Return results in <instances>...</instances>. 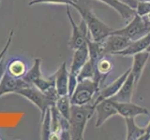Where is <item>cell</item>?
I'll return each instance as SVG.
<instances>
[{
	"label": "cell",
	"instance_id": "8992f818",
	"mask_svg": "<svg viewBox=\"0 0 150 140\" xmlns=\"http://www.w3.org/2000/svg\"><path fill=\"white\" fill-rule=\"evenodd\" d=\"M15 93L26 98L27 100L32 102L40 110L41 119L43 118L46 110L49 108L51 106L55 105V103L52 101L49 97L43 92H41L39 88H37L34 84H30L25 87L20 88L15 92Z\"/></svg>",
	"mask_w": 150,
	"mask_h": 140
},
{
	"label": "cell",
	"instance_id": "7402d4cb",
	"mask_svg": "<svg viewBox=\"0 0 150 140\" xmlns=\"http://www.w3.org/2000/svg\"><path fill=\"white\" fill-rule=\"evenodd\" d=\"M55 107L61 115L69 120L70 114V108H71L70 96L69 94L58 96L57 100L55 102Z\"/></svg>",
	"mask_w": 150,
	"mask_h": 140
},
{
	"label": "cell",
	"instance_id": "484cf974",
	"mask_svg": "<svg viewBox=\"0 0 150 140\" xmlns=\"http://www.w3.org/2000/svg\"><path fill=\"white\" fill-rule=\"evenodd\" d=\"M149 12H150V2L144 1V0H139L135 8V13L138 14L141 17H144L146 16Z\"/></svg>",
	"mask_w": 150,
	"mask_h": 140
},
{
	"label": "cell",
	"instance_id": "4fadbf2b",
	"mask_svg": "<svg viewBox=\"0 0 150 140\" xmlns=\"http://www.w3.org/2000/svg\"><path fill=\"white\" fill-rule=\"evenodd\" d=\"M136 85H137V84L135 83L134 77L130 72L129 74L128 78H127L126 80L124 81L123 85L121 86L120 90L117 92L116 94L111 97L110 99H112L115 102H120V103L130 102L134 93V91L136 89Z\"/></svg>",
	"mask_w": 150,
	"mask_h": 140
},
{
	"label": "cell",
	"instance_id": "5b68a950",
	"mask_svg": "<svg viewBox=\"0 0 150 140\" xmlns=\"http://www.w3.org/2000/svg\"><path fill=\"white\" fill-rule=\"evenodd\" d=\"M89 59V51H88V46L87 41L82 45L80 48L74 50L73 57L71 64H70V67L69 70V95L70 96L72 94L75 87H76L78 80L77 77L79 72L81 71L83 66L87 62Z\"/></svg>",
	"mask_w": 150,
	"mask_h": 140
},
{
	"label": "cell",
	"instance_id": "277c9868",
	"mask_svg": "<svg viewBox=\"0 0 150 140\" xmlns=\"http://www.w3.org/2000/svg\"><path fill=\"white\" fill-rule=\"evenodd\" d=\"M148 33H150V22L145 16L141 17L135 13V15L128 22V24L126 26L121 29H115L111 34L124 36L133 41L144 36Z\"/></svg>",
	"mask_w": 150,
	"mask_h": 140
},
{
	"label": "cell",
	"instance_id": "83f0119b",
	"mask_svg": "<svg viewBox=\"0 0 150 140\" xmlns=\"http://www.w3.org/2000/svg\"><path fill=\"white\" fill-rule=\"evenodd\" d=\"M118 1L121 2V3H123V4H125V5H127V6H129L131 8L135 9L139 0H118Z\"/></svg>",
	"mask_w": 150,
	"mask_h": 140
},
{
	"label": "cell",
	"instance_id": "8fae6325",
	"mask_svg": "<svg viewBox=\"0 0 150 140\" xmlns=\"http://www.w3.org/2000/svg\"><path fill=\"white\" fill-rule=\"evenodd\" d=\"M27 85L30 84L26 83L22 78H14L6 71L0 80V97L8 93H15V92L20 88Z\"/></svg>",
	"mask_w": 150,
	"mask_h": 140
},
{
	"label": "cell",
	"instance_id": "30bf717a",
	"mask_svg": "<svg viewBox=\"0 0 150 140\" xmlns=\"http://www.w3.org/2000/svg\"><path fill=\"white\" fill-rule=\"evenodd\" d=\"M129 73H130V68L128 69V70H126V71L122 74L120 77L117 78L115 80L112 81L111 84L107 85L103 89H100V90L98 91V93L96 94L95 98L93 99L92 104L95 106L97 103H98L100 101H101L103 99H108V98H111L115 94H116L117 92L120 90L121 86L123 85V83L126 80V78H128Z\"/></svg>",
	"mask_w": 150,
	"mask_h": 140
},
{
	"label": "cell",
	"instance_id": "d4e9b609",
	"mask_svg": "<svg viewBox=\"0 0 150 140\" xmlns=\"http://www.w3.org/2000/svg\"><path fill=\"white\" fill-rule=\"evenodd\" d=\"M78 0H32L28 5L33 6L36 4H60L65 5V6H70L72 7L74 3H77Z\"/></svg>",
	"mask_w": 150,
	"mask_h": 140
},
{
	"label": "cell",
	"instance_id": "d6a6232c",
	"mask_svg": "<svg viewBox=\"0 0 150 140\" xmlns=\"http://www.w3.org/2000/svg\"><path fill=\"white\" fill-rule=\"evenodd\" d=\"M0 2H1V0H0Z\"/></svg>",
	"mask_w": 150,
	"mask_h": 140
},
{
	"label": "cell",
	"instance_id": "7a4b0ae2",
	"mask_svg": "<svg viewBox=\"0 0 150 140\" xmlns=\"http://www.w3.org/2000/svg\"><path fill=\"white\" fill-rule=\"evenodd\" d=\"M72 7L74 8H76V10L81 15L82 19L86 22L88 28V32L90 34L93 41L95 42L103 41L115 30L114 28L110 27L105 22H103L100 19H98L96 14L90 8H86L80 6L79 2L74 3Z\"/></svg>",
	"mask_w": 150,
	"mask_h": 140
},
{
	"label": "cell",
	"instance_id": "2e32d148",
	"mask_svg": "<svg viewBox=\"0 0 150 140\" xmlns=\"http://www.w3.org/2000/svg\"><path fill=\"white\" fill-rule=\"evenodd\" d=\"M150 45V33L139 39L131 41V43L123 50L119 51L118 55L121 56H133L136 53L146 50L147 47Z\"/></svg>",
	"mask_w": 150,
	"mask_h": 140
},
{
	"label": "cell",
	"instance_id": "e0dca14e",
	"mask_svg": "<svg viewBox=\"0 0 150 140\" xmlns=\"http://www.w3.org/2000/svg\"><path fill=\"white\" fill-rule=\"evenodd\" d=\"M98 1L104 3L108 5L110 8H114L119 14L120 17L126 22H129V20H131L132 17L135 15V9L119 2L118 0H98Z\"/></svg>",
	"mask_w": 150,
	"mask_h": 140
},
{
	"label": "cell",
	"instance_id": "44dd1931",
	"mask_svg": "<svg viewBox=\"0 0 150 140\" xmlns=\"http://www.w3.org/2000/svg\"><path fill=\"white\" fill-rule=\"evenodd\" d=\"M114 64H112V62L108 58V55H103L102 57L98 61L96 68H97V72L98 74V76L100 78V86L101 84L104 81V79L106 78V76L109 74Z\"/></svg>",
	"mask_w": 150,
	"mask_h": 140
},
{
	"label": "cell",
	"instance_id": "52a82bcc",
	"mask_svg": "<svg viewBox=\"0 0 150 140\" xmlns=\"http://www.w3.org/2000/svg\"><path fill=\"white\" fill-rule=\"evenodd\" d=\"M66 13H67L69 22L71 24V35H70V38L69 40L68 45L70 49L75 50L87 41L89 34L88 28L86 22L83 19H81V21H80L78 24L75 22L72 14L70 12L69 6H66Z\"/></svg>",
	"mask_w": 150,
	"mask_h": 140
},
{
	"label": "cell",
	"instance_id": "ffe728a7",
	"mask_svg": "<svg viewBox=\"0 0 150 140\" xmlns=\"http://www.w3.org/2000/svg\"><path fill=\"white\" fill-rule=\"evenodd\" d=\"M40 65H41V59L35 58L34 64H33L31 68L27 69L26 73L23 75V77L22 78L28 84H34V82L37 80V79L42 76L41 70H40Z\"/></svg>",
	"mask_w": 150,
	"mask_h": 140
},
{
	"label": "cell",
	"instance_id": "603a6c76",
	"mask_svg": "<svg viewBox=\"0 0 150 140\" xmlns=\"http://www.w3.org/2000/svg\"><path fill=\"white\" fill-rule=\"evenodd\" d=\"M34 85L39 88L41 92L44 93L49 92L53 89H55V77L54 74L50 77H43L41 76L34 82Z\"/></svg>",
	"mask_w": 150,
	"mask_h": 140
},
{
	"label": "cell",
	"instance_id": "9c48e42d",
	"mask_svg": "<svg viewBox=\"0 0 150 140\" xmlns=\"http://www.w3.org/2000/svg\"><path fill=\"white\" fill-rule=\"evenodd\" d=\"M95 113L97 114V121L95 126L100 128L105 121L115 115H118L115 106V102L110 98L103 99L95 105Z\"/></svg>",
	"mask_w": 150,
	"mask_h": 140
},
{
	"label": "cell",
	"instance_id": "9a60e30c",
	"mask_svg": "<svg viewBox=\"0 0 150 140\" xmlns=\"http://www.w3.org/2000/svg\"><path fill=\"white\" fill-rule=\"evenodd\" d=\"M149 57H150V53L147 52L146 50L133 55V63H132V66L130 68V72L133 75L136 84L139 82L141 77H142L144 69L147 64Z\"/></svg>",
	"mask_w": 150,
	"mask_h": 140
},
{
	"label": "cell",
	"instance_id": "f546056e",
	"mask_svg": "<svg viewBox=\"0 0 150 140\" xmlns=\"http://www.w3.org/2000/svg\"><path fill=\"white\" fill-rule=\"evenodd\" d=\"M145 18H146V19H147V20H148V21L150 22V12H149V13L147 14V15H146V16H145Z\"/></svg>",
	"mask_w": 150,
	"mask_h": 140
},
{
	"label": "cell",
	"instance_id": "3957f363",
	"mask_svg": "<svg viewBox=\"0 0 150 140\" xmlns=\"http://www.w3.org/2000/svg\"><path fill=\"white\" fill-rule=\"evenodd\" d=\"M100 91L98 84L92 78L83 79L78 81L72 94L70 95L71 105H87L92 103L98 92Z\"/></svg>",
	"mask_w": 150,
	"mask_h": 140
},
{
	"label": "cell",
	"instance_id": "ac0fdd59",
	"mask_svg": "<svg viewBox=\"0 0 150 140\" xmlns=\"http://www.w3.org/2000/svg\"><path fill=\"white\" fill-rule=\"evenodd\" d=\"M127 126V140H138L142 139L145 134V127L142 128L135 123L134 118H126Z\"/></svg>",
	"mask_w": 150,
	"mask_h": 140
},
{
	"label": "cell",
	"instance_id": "7c38bea8",
	"mask_svg": "<svg viewBox=\"0 0 150 140\" xmlns=\"http://www.w3.org/2000/svg\"><path fill=\"white\" fill-rule=\"evenodd\" d=\"M115 106L117 113L124 119L126 118H135L139 115H147L148 110L144 106L134 104L132 102H115Z\"/></svg>",
	"mask_w": 150,
	"mask_h": 140
},
{
	"label": "cell",
	"instance_id": "f1b7e54d",
	"mask_svg": "<svg viewBox=\"0 0 150 140\" xmlns=\"http://www.w3.org/2000/svg\"><path fill=\"white\" fill-rule=\"evenodd\" d=\"M142 139H150V121L146 127H145V134Z\"/></svg>",
	"mask_w": 150,
	"mask_h": 140
},
{
	"label": "cell",
	"instance_id": "ba28073f",
	"mask_svg": "<svg viewBox=\"0 0 150 140\" xmlns=\"http://www.w3.org/2000/svg\"><path fill=\"white\" fill-rule=\"evenodd\" d=\"M131 41L132 40H130L127 36L111 34L104 40L100 42L102 52L104 55L117 54L119 51L125 50L131 43Z\"/></svg>",
	"mask_w": 150,
	"mask_h": 140
},
{
	"label": "cell",
	"instance_id": "6da1fadb",
	"mask_svg": "<svg viewBox=\"0 0 150 140\" xmlns=\"http://www.w3.org/2000/svg\"><path fill=\"white\" fill-rule=\"evenodd\" d=\"M95 113V106L92 103L87 105H71L69 118L70 139L83 140V133L89 120Z\"/></svg>",
	"mask_w": 150,
	"mask_h": 140
},
{
	"label": "cell",
	"instance_id": "1f68e13d",
	"mask_svg": "<svg viewBox=\"0 0 150 140\" xmlns=\"http://www.w3.org/2000/svg\"><path fill=\"white\" fill-rule=\"evenodd\" d=\"M144 1H148V2H150V0H144Z\"/></svg>",
	"mask_w": 150,
	"mask_h": 140
},
{
	"label": "cell",
	"instance_id": "4316f807",
	"mask_svg": "<svg viewBox=\"0 0 150 140\" xmlns=\"http://www.w3.org/2000/svg\"><path fill=\"white\" fill-rule=\"evenodd\" d=\"M13 36H14V31H13V30H11V32H9V34H8V39H7L6 44H5L3 50H2L1 51H0V62H1V61L4 59L5 55H6L7 51H8V48H9V46H11V42H12Z\"/></svg>",
	"mask_w": 150,
	"mask_h": 140
},
{
	"label": "cell",
	"instance_id": "d6986e66",
	"mask_svg": "<svg viewBox=\"0 0 150 140\" xmlns=\"http://www.w3.org/2000/svg\"><path fill=\"white\" fill-rule=\"evenodd\" d=\"M6 71L14 78H23L27 71V66L23 60L15 58L7 63Z\"/></svg>",
	"mask_w": 150,
	"mask_h": 140
},
{
	"label": "cell",
	"instance_id": "5bb4252c",
	"mask_svg": "<svg viewBox=\"0 0 150 140\" xmlns=\"http://www.w3.org/2000/svg\"><path fill=\"white\" fill-rule=\"evenodd\" d=\"M55 77V89L58 95L69 94V73L67 67V64L64 62L54 73Z\"/></svg>",
	"mask_w": 150,
	"mask_h": 140
},
{
	"label": "cell",
	"instance_id": "4dcf8cb0",
	"mask_svg": "<svg viewBox=\"0 0 150 140\" xmlns=\"http://www.w3.org/2000/svg\"><path fill=\"white\" fill-rule=\"evenodd\" d=\"M146 51H147V52H149L150 53V45L147 47V49H146Z\"/></svg>",
	"mask_w": 150,
	"mask_h": 140
},
{
	"label": "cell",
	"instance_id": "cb8c5ba5",
	"mask_svg": "<svg viewBox=\"0 0 150 140\" xmlns=\"http://www.w3.org/2000/svg\"><path fill=\"white\" fill-rule=\"evenodd\" d=\"M41 139H51L52 134V113L50 107L46 110L43 118L41 119Z\"/></svg>",
	"mask_w": 150,
	"mask_h": 140
}]
</instances>
